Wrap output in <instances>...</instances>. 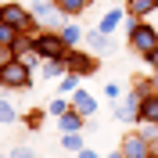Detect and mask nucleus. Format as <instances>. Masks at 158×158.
<instances>
[{
	"label": "nucleus",
	"instance_id": "11",
	"mask_svg": "<svg viewBox=\"0 0 158 158\" xmlns=\"http://www.w3.org/2000/svg\"><path fill=\"white\" fill-rule=\"evenodd\" d=\"M58 129L61 133H83L86 129V115H79L76 108H69L65 115H58Z\"/></svg>",
	"mask_w": 158,
	"mask_h": 158
},
{
	"label": "nucleus",
	"instance_id": "7",
	"mask_svg": "<svg viewBox=\"0 0 158 158\" xmlns=\"http://www.w3.org/2000/svg\"><path fill=\"white\" fill-rule=\"evenodd\" d=\"M83 47L86 50H94L97 58H111L118 50V43H115V36L111 32H104V29H86V40H83Z\"/></svg>",
	"mask_w": 158,
	"mask_h": 158
},
{
	"label": "nucleus",
	"instance_id": "5",
	"mask_svg": "<svg viewBox=\"0 0 158 158\" xmlns=\"http://www.w3.org/2000/svg\"><path fill=\"white\" fill-rule=\"evenodd\" d=\"M65 65H69V72H76V76H83V79L101 72V58L94 50H83V47H72L69 54H65Z\"/></svg>",
	"mask_w": 158,
	"mask_h": 158
},
{
	"label": "nucleus",
	"instance_id": "8",
	"mask_svg": "<svg viewBox=\"0 0 158 158\" xmlns=\"http://www.w3.org/2000/svg\"><path fill=\"white\" fill-rule=\"evenodd\" d=\"M118 148H122V155H126V158H151V155H155V151H151V144L144 140V133H140V129H129L126 137L118 140Z\"/></svg>",
	"mask_w": 158,
	"mask_h": 158
},
{
	"label": "nucleus",
	"instance_id": "13",
	"mask_svg": "<svg viewBox=\"0 0 158 158\" xmlns=\"http://www.w3.org/2000/svg\"><path fill=\"white\" fill-rule=\"evenodd\" d=\"M58 32H61V40L69 43V50H72V47H83V40H86V29H79V25H76L72 18L65 22V25H61Z\"/></svg>",
	"mask_w": 158,
	"mask_h": 158
},
{
	"label": "nucleus",
	"instance_id": "6",
	"mask_svg": "<svg viewBox=\"0 0 158 158\" xmlns=\"http://www.w3.org/2000/svg\"><path fill=\"white\" fill-rule=\"evenodd\" d=\"M140 104H144V94H140L137 86L126 90V97L115 104V118L126 122V126H137V122H140Z\"/></svg>",
	"mask_w": 158,
	"mask_h": 158
},
{
	"label": "nucleus",
	"instance_id": "27",
	"mask_svg": "<svg viewBox=\"0 0 158 158\" xmlns=\"http://www.w3.org/2000/svg\"><path fill=\"white\" fill-rule=\"evenodd\" d=\"M15 58H18V54H15V47H11V43H0V69H4L7 61H15Z\"/></svg>",
	"mask_w": 158,
	"mask_h": 158
},
{
	"label": "nucleus",
	"instance_id": "12",
	"mask_svg": "<svg viewBox=\"0 0 158 158\" xmlns=\"http://www.w3.org/2000/svg\"><path fill=\"white\" fill-rule=\"evenodd\" d=\"M126 11L129 18H151L158 15V0H126Z\"/></svg>",
	"mask_w": 158,
	"mask_h": 158
},
{
	"label": "nucleus",
	"instance_id": "2",
	"mask_svg": "<svg viewBox=\"0 0 158 158\" xmlns=\"http://www.w3.org/2000/svg\"><path fill=\"white\" fill-rule=\"evenodd\" d=\"M32 65L25 58H15L7 61L4 69H0V90H7V94H22V90H29L32 86Z\"/></svg>",
	"mask_w": 158,
	"mask_h": 158
},
{
	"label": "nucleus",
	"instance_id": "9",
	"mask_svg": "<svg viewBox=\"0 0 158 158\" xmlns=\"http://www.w3.org/2000/svg\"><path fill=\"white\" fill-rule=\"evenodd\" d=\"M126 18H129V11H126V4H122V7H108L104 11V15H101V22H97V29H104V32H111V36H115L118 32V25H126Z\"/></svg>",
	"mask_w": 158,
	"mask_h": 158
},
{
	"label": "nucleus",
	"instance_id": "26",
	"mask_svg": "<svg viewBox=\"0 0 158 158\" xmlns=\"http://www.w3.org/2000/svg\"><path fill=\"white\" fill-rule=\"evenodd\" d=\"M104 97H108V101H111V104H118V101L126 97V90L118 86V83H108V86H104Z\"/></svg>",
	"mask_w": 158,
	"mask_h": 158
},
{
	"label": "nucleus",
	"instance_id": "16",
	"mask_svg": "<svg viewBox=\"0 0 158 158\" xmlns=\"http://www.w3.org/2000/svg\"><path fill=\"white\" fill-rule=\"evenodd\" d=\"M61 11L69 15V18H79V15H86L90 7H94V0H58Z\"/></svg>",
	"mask_w": 158,
	"mask_h": 158
},
{
	"label": "nucleus",
	"instance_id": "20",
	"mask_svg": "<svg viewBox=\"0 0 158 158\" xmlns=\"http://www.w3.org/2000/svg\"><path fill=\"white\" fill-rule=\"evenodd\" d=\"M18 118V108H15V101L11 97H0V126H11Z\"/></svg>",
	"mask_w": 158,
	"mask_h": 158
},
{
	"label": "nucleus",
	"instance_id": "28",
	"mask_svg": "<svg viewBox=\"0 0 158 158\" xmlns=\"http://www.w3.org/2000/svg\"><path fill=\"white\" fill-rule=\"evenodd\" d=\"M144 61H148V69H151V72H158V47L151 50V54H148V58H144Z\"/></svg>",
	"mask_w": 158,
	"mask_h": 158
},
{
	"label": "nucleus",
	"instance_id": "17",
	"mask_svg": "<svg viewBox=\"0 0 158 158\" xmlns=\"http://www.w3.org/2000/svg\"><path fill=\"white\" fill-rule=\"evenodd\" d=\"M83 148H86L83 133H61V151H69V155H79Z\"/></svg>",
	"mask_w": 158,
	"mask_h": 158
},
{
	"label": "nucleus",
	"instance_id": "15",
	"mask_svg": "<svg viewBox=\"0 0 158 158\" xmlns=\"http://www.w3.org/2000/svg\"><path fill=\"white\" fill-rule=\"evenodd\" d=\"M140 122H158V90L144 97V104H140Z\"/></svg>",
	"mask_w": 158,
	"mask_h": 158
},
{
	"label": "nucleus",
	"instance_id": "3",
	"mask_svg": "<svg viewBox=\"0 0 158 158\" xmlns=\"http://www.w3.org/2000/svg\"><path fill=\"white\" fill-rule=\"evenodd\" d=\"M32 18L40 22V29H61L65 22H69V15L61 11L58 0H32Z\"/></svg>",
	"mask_w": 158,
	"mask_h": 158
},
{
	"label": "nucleus",
	"instance_id": "19",
	"mask_svg": "<svg viewBox=\"0 0 158 158\" xmlns=\"http://www.w3.org/2000/svg\"><path fill=\"white\" fill-rule=\"evenodd\" d=\"M50 111L47 108H32V111H25V115H22V122H25V129H32V133H36L40 126H43V118H47Z\"/></svg>",
	"mask_w": 158,
	"mask_h": 158
},
{
	"label": "nucleus",
	"instance_id": "24",
	"mask_svg": "<svg viewBox=\"0 0 158 158\" xmlns=\"http://www.w3.org/2000/svg\"><path fill=\"white\" fill-rule=\"evenodd\" d=\"M18 32H22V29H15L11 22H0V43H15V40H18Z\"/></svg>",
	"mask_w": 158,
	"mask_h": 158
},
{
	"label": "nucleus",
	"instance_id": "22",
	"mask_svg": "<svg viewBox=\"0 0 158 158\" xmlns=\"http://www.w3.org/2000/svg\"><path fill=\"white\" fill-rule=\"evenodd\" d=\"M137 129L144 133V140L151 144V151H158V122H137Z\"/></svg>",
	"mask_w": 158,
	"mask_h": 158
},
{
	"label": "nucleus",
	"instance_id": "31",
	"mask_svg": "<svg viewBox=\"0 0 158 158\" xmlns=\"http://www.w3.org/2000/svg\"><path fill=\"white\" fill-rule=\"evenodd\" d=\"M151 86H155V90H158V72H151Z\"/></svg>",
	"mask_w": 158,
	"mask_h": 158
},
{
	"label": "nucleus",
	"instance_id": "4",
	"mask_svg": "<svg viewBox=\"0 0 158 158\" xmlns=\"http://www.w3.org/2000/svg\"><path fill=\"white\" fill-rule=\"evenodd\" d=\"M32 50H36L43 61H50V58H65V54H69V43L61 40L58 29H40V32H36V43H32Z\"/></svg>",
	"mask_w": 158,
	"mask_h": 158
},
{
	"label": "nucleus",
	"instance_id": "18",
	"mask_svg": "<svg viewBox=\"0 0 158 158\" xmlns=\"http://www.w3.org/2000/svg\"><path fill=\"white\" fill-rule=\"evenodd\" d=\"M32 43H36V36L22 29V32H18V40H15L11 47H15V54H18V58H25V54H32Z\"/></svg>",
	"mask_w": 158,
	"mask_h": 158
},
{
	"label": "nucleus",
	"instance_id": "33",
	"mask_svg": "<svg viewBox=\"0 0 158 158\" xmlns=\"http://www.w3.org/2000/svg\"><path fill=\"white\" fill-rule=\"evenodd\" d=\"M0 4H7V0H0Z\"/></svg>",
	"mask_w": 158,
	"mask_h": 158
},
{
	"label": "nucleus",
	"instance_id": "14",
	"mask_svg": "<svg viewBox=\"0 0 158 158\" xmlns=\"http://www.w3.org/2000/svg\"><path fill=\"white\" fill-rule=\"evenodd\" d=\"M65 72H69L65 58H50V61H43V65H40V76H43V79H61Z\"/></svg>",
	"mask_w": 158,
	"mask_h": 158
},
{
	"label": "nucleus",
	"instance_id": "29",
	"mask_svg": "<svg viewBox=\"0 0 158 158\" xmlns=\"http://www.w3.org/2000/svg\"><path fill=\"white\" fill-rule=\"evenodd\" d=\"M76 158H104V155H97V151H94V148H83V151H79Z\"/></svg>",
	"mask_w": 158,
	"mask_h": 158
},
{
	"label": "nucleus",
	"instance_id": "21",
	"mask_svg": "<svg viewBox=\"0 0 158 158\" xmlns=\"http://www.w3.org/2000/svg\"><path fill=\"white\" fill-rule=\"evenodd\" d=\"M79 83H83V76H76V72H65V76L58 79V90H61V94H69V97H72V94H76V90H79Z\"/></svg>",
	"mask_w": 158,
	"mask_h": 158
},
{
	"label": "nucleus",
	"instance_id": "34",
	"mask_svg": "<svg viewBox=\"0 0 158 158\" xmlns=\"http://www.w3.org/2000/svg\"><path fill=\"white\" fill-rule=\"evenodd\" d=\"M25 4H32V0H25Z\"/></svg>",
	"mask_w": 158,
	"mask_h": 158
},
{
	"label": "nucleus",
	"instance_id": "10",
	"mask_svg": "<svg viewBox=\"0 0 158 158\" xmlns=\"http://www.w3.org/2000/svg\"><path fill=\"white\" fill-rule=\"evenodd\" d=\"M72 108L79 111V115H86V118H94L97 115V108H101V101L90 94V90H76L72 94Z\"/></svg>",
	"mask_w": 158,
	"mask_h": 158
},
{
	"label": "nucleus",
	"instance_id": "30",
	"mask_svg": "<svg viewBox=\"0 0 158 158\" xmlns=\"http://www.w3.org/2000/svg\"><path fill=\"white\" fill-rule=\"evenodd\" d=\"M104 158H126V155H122V148H115V151H108Z\"/></svg>",
	"mask_w": 158,
	"mask_h": 158
},
{
	"label": "nucleus",
	"instance_id": "25",
	"mask_svg": "<svg viewBox=\"0 0 158 158\" xmlns=\"http://www.w3.org/2000/svg\"><path fill=\"white\" fill-rule=\"evenodd\" d=\"M7 158H36V148H29V144H15V148L7 151Z\"/></svg>",
	"mask_w": 158,
	"mask_h": 158
},
{
	"label": "nucleus",
	"instance_id": "32",
	"mask_svg": "<svg viewBox=\"0 0 158 158\" xmlns=\"http://www.w3.org/2000/svg\"><path fill=\"white\" fill-rule=\"evenodd\" d=\"M58 158H76V155H69V151H61V155H58Z\"/></svg>",
	"mask_w": 158,
	"mask_h": 158
},
{
	"label": "nucleus",
	"instance_id": "1",
	"mask_svg": "<svg viewBox=\"0 0 158 158\" xmlns=\"http://www.w3.org/2000/svg\"><path fill=\"white\" fill-rule=\"evenodd\" d=\"M126 40H129V50L137 58H148L151 50L158 47V22H151V18H126Z\"/></svg>",
	"mask_w": 158,
	"mask_h": 158
},
{
	"label": "nucleus",
	"instance_id": "23",
	"mask_svg": "<svg viewBox=\"0 0 158 158\" xmlns=\"http://www.w3.org/2000/svg\"><path fill=\"white\" fill-rule=\"evenodd\" d=\"M69 108H72V97H69V94H61V97H54V101L47 104V111H50L54 118H58V115H65Z\"/></svg>",
	"mask_w": 158,
	"mask_h": 158
}]
</instances>
